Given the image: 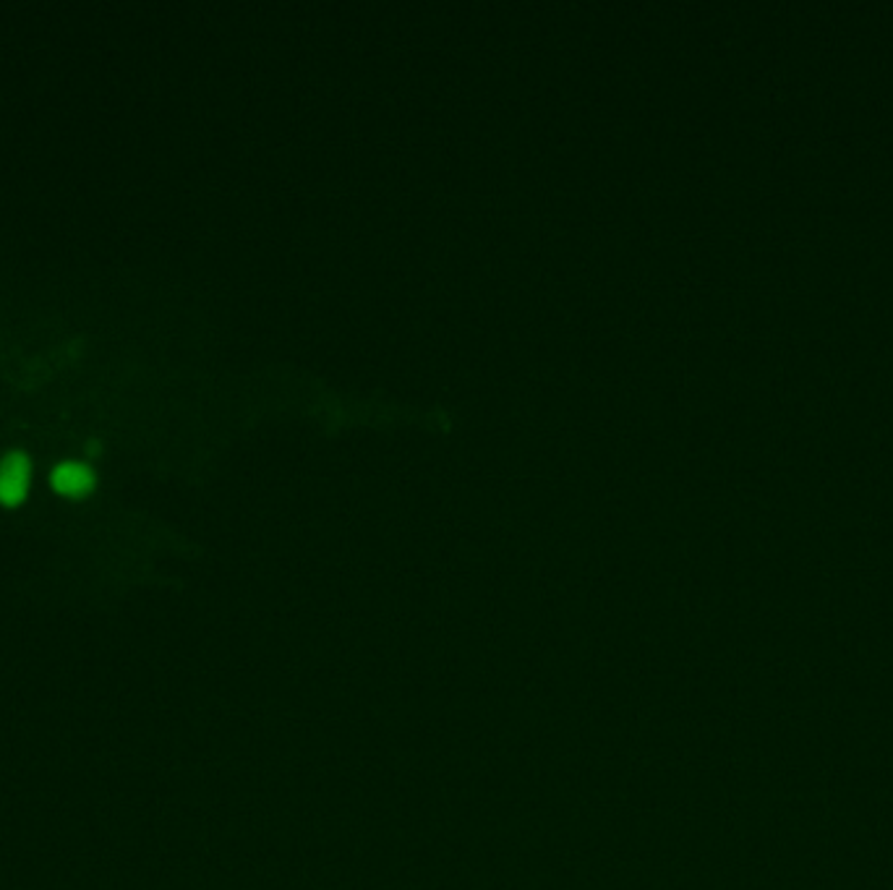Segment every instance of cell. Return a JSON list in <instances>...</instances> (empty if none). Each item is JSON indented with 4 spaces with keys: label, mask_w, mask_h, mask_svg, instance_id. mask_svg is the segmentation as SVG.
I'll list each match as a JSON object with an SVG mask.
<instances>
[{
    "label": "cell",
    "mask_w": 893,
    "mask_h": 890,
    "mask_svg": "<svg viewBox=\"0 0 893 890\" xmlns=\"http://www.w3.org/2000/svg\"><path fill=\"white\" fill-rule=\"evenodd\" d=\"M52 486H56V491L63 493V497H84V493H89L92 486H95V478H92L87 465L65 463L58 465L56 473H52Z\"/></svg>",
    "instance_id": "obj_2"
},
{
    "label": "cell",
    "mask_w": 893,
    "mask_h": 890,
    "mask_svg": "<svg viewBox=\"0 0 893 890\" xmlns=\"http://www.w3.org/2000/svg\"><path fill=\"white\" fill-rule=\"evenodd\" d=\"M29 489V460L24 454H11L0 463V502L22 504Z\"/></svg>",
    "instance_id": "obj_1"
}]
</instances>
